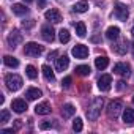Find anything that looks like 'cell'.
Wrapping results in <instances>:
<instances>
[{"mask_svg": "<svg viewBox=\"0 0 134 134\" xmlns=\"http://www.w3.org/2000/svg\"><path fill=\"white\" fill-rule=\"evenodd\" d=\"M103 104H104V101H103V98H99V96H96V98H93L92 99V103L88 104V107H87V118L90 120V121H95V120H98V117H99V114H101V109H103Z\"/></svg>", "mask_w": 134, "mask_h": 134, "instance_id": "6da1fadb", "label": "cell"}, {"mask_svg": "<svg viewBox=\"0 0 134 134\" xmlns=\"http://www.w3.org/2000/svg\"><path fill=\"white\" fill-rule=\"evenodd\" d=\"M5 84L11 92H18L22 87V77L18 74H7L5 77Z\"/></svg>", "mask_w": 134, "mask_h": 134, "instance_id": "7a4b0ae2", "label": "cell"}, {"mask_svg": "<svg viewBox=\"0 0 134 134\" xmlns=\"http://www.w3.org/2000/svg\"><path fill=\"white\" fill-rule=\"evenodd\" d=\"M123 109H125L123 101H121V99H115V101H112V103L109 104V107H107V115H109L110 118L117 120V118H118V115L121 114V110H123Z\"/></svg>", "mask_w": 134, "mask_h": 134, "instance_id": "3957f363", "label": "cell"}, {"mask_svg": "<svg viewBox=\"0 0 134 134\" xmlns=\"http://www.w3.org/2000/svg\"><path fill=\"white\" fill-rule=\"evenodd\" d=\"M43 51H44V47L41 44H38V43H33V41L27 43L24 46V54L29 55V57H38V55L43 54Z\"/></svg>", "mask_w": 134, "mask_h": 134, "instance_id": "277c9868", "label": "cell"}, {"mask_svg": "<svg viewBox=\"0 0 134 134\" xmlns=\"http://www.w3.org/2000/svg\"><path fill=\"white\" fill-rule=\"evenodd\" d=\"M115 18L118 21H126L128 16H129V11H128V7L123 5L121 2H115V11H114Z\"/></svg>", "mask_w": 134, "mask_h": 134, "instance_id": "5b68a950", "label": "cell"}, {"mask_svg": "<svg viewBox=\"0 0 134 134\" xmlns=\"http://www.w3.org/2000/svg\"><path fill=\"white\" fill-rule=\"evenodd\" d=\"M112 87V77L109 74H103L99 79H98V88L101 92H109Z\"/></svg>", "mask_w": 134, "mask_h": 134, "instance_id": "8992f818", "label": "cell"}, {"mask_svg": "<svg viewBox=\"0 0 134 134\" xmlns=\"http://www.w3.org/2000/svg\"><path fill=\"white\" fill-rule=\"evenodd\" d=\"M114 73L115 74H120L123 77H129V74H131V66L128 63H117L114 66Z\"/></svg>", "mask_w": 134, "mask_h": 134, "instance_id": "52a82bcc", "label": "cell"}, {"mask_svg": "<svg viewBox=\"0 0 134 134\" xmlns=\"http://www.w3.org/2000/svg\"><path fill=\"white\" fill-rule=\"evenodd\" d=\"M71 52L76 58H87L88 57V47L84 46V44H76Z\"/></svg>", "mask_w": 134, "mask_h": 134, "instance_id": "ba28073f", "label": "cell"}, {"mask_svg": "<svg viewBox=\"0 0 134 134\" xmlns=\"http://www.w3.org/2000/svg\"><path fill=\"white\" fill-rule=\"evenodd\" d=\"M41 36H43L44 41L52 43L54 38H55V32H54V29H52L51 25H43V27H41Z\"/></svg>", "mask_w": 134, "mask_h": 134, "instance_id": "9c48e42d", "label": "cell"}, {"mask_svg": "<svg viewBox=\"0 0 134 134\" xmlns=\"http://www.w3.org/2000/svg\"><path fill=\"white\" fill-rule=\"evenodd\" d=\"M128 44H129V41L125 38V40H121V41L115 43V44L112 46V51H114L115 54H118V55H125V54H126V51H128Z\"/></svg>", "mask_w": 134, "mask_h": 134, "instance_id": "30bf717a", "label": "cell"}, {"mask_svg": "<svg viewBox=\"0 0 134 134\" xmlns=\"http://www.w3.org/2000/svg\"><path fill=\"white\" fill-rule=\"evenodd\" d=\"M44 18H46L47 21H51V22H55V24L62 21V14H60V11H58V10H55V8L47 10V11L44 13Z\"/></svg>", "mask_w": 134, "mask_h": 134, "instance_id": "8fae6325", "label": "cell"}, {"mask_svg": "<svg viewBox=\"0 0 134 134\" xmlns=\"http://www.w3.org/2000/svg\"><path fill=\"white\" fill-rule=\"evenodd\" d=\"M19 43H22V33H19L18 30H13L8 35V44H10V47H16Z\"/></svg>", "mask_w": 134, "mask_h": 134, "instance_id": "7c38bea8", "label": "cell"}, {"mask_svg": "<svg viewBox=\"0 0 134 134\" xmlns=\"http://www.w3.org/2000/svg\"><path fill=\"white\" fill-rule=\"evenodd\" d=\"M68 65H70V58L66 57V55H60V57L55 60V70L63 73L66 68H68Z\"/></svg>", "mask_w": 134, "mask_h": 134, "instance_id": "4fadbf2b", "label": "cell"}, {"mask_svg": "<svg viewBox=\"0 0 134 134\" xmlns=\"http://www.w3.org/2000/svg\"><path fill=\"white\" fill-rule=\"evenodd\" d=\"M11 109H13L14 112H18V114H22V112L27 110V103H25L24 99L18 98V99H14V101L11 103Z\"/></svg>", "mask_w": 134, "mask_h": 134, "instance_id": "5bb4252c", "label": "cell"}, {"mask_svg": "<svg viewBox=\"0 0 134 134\" xmlns=\"http://www.w3.org/2000/svg\"><path fill=\"white\" fill-rule=\"evenodd\" d=\"M51 104L47 103V101H44V103H40V104H36V107H35V112L38 114V115H47V114H51Z\"/></svg>", "mask_w": 134, "mask_h": 134, "instance_id": "9a60e30c", "label": "cell"}, {"mask_svg": "<svg viewBox=\"0 0 134 134\" xmlns=\"http://www.w3.org/2000/svg\"><path fill=\"white\" fill-rule=\"evenodd\" d=\"M76 114V107L73 106V104H63V107H62V117L63 118H70V117H73Z\"/></svg>", "mask_w": 134, "mask_h": 134, "instance_id": "2e32d148", "label": "cell"}, {"mask_svg": "<svg viewBox=\"0 0 134 134\" xmlns=\"http://www.w3.org/2000/svg\"><path fill=\"white\" fill-rule=\"evenodd\" d=\"M106 36H107V40H110V41L118 40V36H120V29H118V27H109V29L106 30Z\"/></svg>", "mask_w": 134, "mask_h": 134, "instance_id": "e0dca14e", "label": "cell"}, {"mask_svg": "<svg viewBox=\"0 0 134 134\" xmlns=\"http://www.w3.org/2000/svg\"><path fill=\"white\" fill-rule=\"evenodd\" d=\"M107 65H109V58H107V57L99 55V57L95 58V66H96L98 70H104V68H107Z\"/></svg>", "mask_w": 134, "mask_h": 134, "instance_id": "ac0fdd59", "label": "cell"}, {"mask_svg": "<svg viewBox=\"0 0 134 134\" xmlns=\"http://www.w3.org/2000/svg\"><path fill=\"white\" fill-rule=\"evenodd\" d=\"M41 71H43V74H44L46 81H49V82H54V81H55V74H54V71H52V68H51V66H47V65H43Z\"/></svg>", "mask_w": 134, "mask_h": 134, "instance_id": "d6986e66", "label": "cell"}, {"mask_svg": "<svg viewBox=\"0 0 134 134\" xmlns=\"http://www.w3.org/2000/svg\"><path fill=\"white\" fill-rule=\"evenodd\" d=\"M3 63L7 66H10V68H18L19 66V60L16 57H13V55H5L3 57Z\"/></svg>", "mask_w": 134, "mask_h": 134, "instance_id": "ffe728a7", "label": "cell"}, {"mask_svg": "<svg viewBox=\"0 0 134 134\" xmlns=\"http://www.w3.org/2000/svg\"><path fill=\"white\" fill-rule=\"evenodd\" d=\"M87 10H88V2H87V0H81V2H77L73 7V11L74 13H85Z\"/></svg>", "mask_w": 134, "mask_h": 134, "instance_id": "44dd1931", "label": "cell"}, {"mask_svg": "<svg viewBox=\"0 0 134 134\" xmlns=\"http://www.w3.org/2000/svg\"><path fill=\"white\" fill-rule=\"evenodd\" d=\"M13 13L16 16H24V14L29 13V8L25 5H22V3H16V5H13Z\"/></svg>", "mask_w": 134, "mask_h": 134, "instance_id": "7402d4cb", "label": "cell"}, {"mask_svg": "<svg viewBox=\"0 0 134 134\" xmlns=\"http://www.w3.org/2000/svg\"><path fill=\"white\" fill-rule=\"evenodd\" d=\"M123 121L125 123H134V109H123Z\"/></svg>", "mask_w": 134, "mask_h": 134, "instance_id": "603a6c76", "label": "cell"}, {"mask_svg": "<svg viewBox=\"0 0 134 134\" xmlns=\"http://www.w3.org/2000/svg\"><path fill=\"white\" fill-rule=\"evenodd\" d=\"M25 96L29 98V99H38V98H41V90H38V88H29L27 90V93H25Z\"/></svg>", "mask_w": 134, "mask_h": 134, "instance_id": "cb8c5ba5", "label": "cell"}, {"mask_svg": "<svg viewBox=\"0 0 134 134\" xmlns=\"http://www.w3.org/2000/svg\"><path fill=\"white\" fill-rule=\"evenodd\" d=\"M74 27H76V33H77V36L84 38V36H85V33H87L85 24H84V22H76V24H74Z\"/></svg>", "mask_w": 134, "mask_h": 134, "instance_id": "d4e9b609", "label": "cell"}, {"mask_svg": "<svg viewBox=\"0 0 134 134\" xmlns=\"http://www.w3.org/2000/svg\"><path fill=\"white\" fill-rule=\"evenodd\" d=\"M70 32L66 30V29H62L60 32H58V40H60V43H68L70 41Z\"/></svg>", "mask_w": 134, "mask_h": 134, "instance_id": "484cf974", "label": "cell"}, {"mask_svg": "<svg viewBox=\"0 0 134 134\" xmlns=\"http://www.w3.org/2000/svg\"><path fill=\"white\" fill-rule=\"evenodd\" d=\"M76 74H79V76H88L90 74V66H87V65L77 66V68H76Z\"/></svg>", "mask_w": 134, "mask_h": 134, "instance_id": "4316f807", "label": "cell"}, {"mask_svg": "<svg viewBox=\"0 0 134 134\" xmlns=\"http://www.w3.org/2000/svg\"><path fill=\"white\" fill-rule=\"evenodd\" d=\"M25 73H27V76H29L30 79H36V77H38V71H36L35 66H32V65H29L27 68H25Z\"/></svg>", "mask_w": 134, "mask_h": 134, "instance_id": "83f0119b", "label": "cell"}, {"mask_svg": "<svg viewBox=\"0 0 134 134\" xmlns=\"http://www.w3.org/2000/svg\"><path fill=\"white\" fill-rule=\"evenodd\" d=\"M82 128H84L82 120H81V118H76V120L73 121V129H74L76 132H79V131H82Z\"/></svg>", "mask_w": 134, "mask_h": 134, "instance_id": "f1b7e54d", "label": "cell"}, {"mask_svg": "<svg viewBox=\"0 0 134 134\" xmlns=\"http://www.w3.org/2000/svg\"><path fill=\"white\" fill-rule=\"evenodd\" d=\"M10 120V112L7 109H3L2 112H0V123H7Z\"/></svg>", "mask_w": 134, "mask_h": 134, "instance_id": "f546056e", "label": "cell"}, {"mask_svg": "<svg viewBox=\"0 0 134 134\" xmlns=\"http://www.w3.org/2000/svg\"><path fill=\"white\" fill-rule=\"evenodd\" d=\"M71 82H73V79H71L70 76H66V77L62 81V87H63V88H68V87L71 85Z\"/></svg>", "mask_w": 134, "mask_h": 134, "instance_id": "4dcf8cb0", "label": "cell"}, {"mask_svg": "<svg viewBox=\"0 0 134 134\" xmlns=\"http://www.w3.org/2000/svg\"><path fill=\"white\" fill-rule=\"evenodd\" d=\"M40 128H41V129H49V128H52V123H51V121H43V123L40 125Z\"/></svg>", "mask_w": 134, "mask_h": 134, "instance_id": "1f68e13d", "label": "cell"}, {"mask_svg": "<svg viewBox=\"0 0 134 134\" xmlns=\"http://www.w3.org/2000/svg\"><path fill=\"white\" fill-rule=\"evenodd\" d=\"M125 87H126L125 81H118V82H117V90H123Z\"/></svg>", "mask_w": 134, "mask_h": 134, "instance_id": "d6a6232c", "label": "cell"}, {"mask_svg": "<svg viewBox=\"0 0 134 134\" xmlns=\"http://www.w3.org/2000/svg\"><path fill=\"white\" fill-rule=\"evenodd\" d=\"M33 24H35L33 21H29V22H25V21H24V22H22V27H25V29H30Z\"/></svg>", "mask_w": 134, "mask_h": 134, "instance_id": "836d02e7", "label": "cell"}, {"mask_svg": "<svg viewBox=\"0 0 134 134\" xmlns=\"http://www.w3.org/2000/svg\"><path fill=\"white\" fill-rule=\"evenodd\" d=\"M2 132H3V134H8V132H14V129H13V128H5V129H2Z\"/></svg>", "mask_w": 134, "mask_h": 134, "instance_id": "e575fe53", "label": "cell"}, {"mask_svg": "<svg viewBox=\"0 0 134 134\" xmlns=\"http://www.w3.org/2000/svg\"><path fill=\"white\" fill-rule=\"evenodd\" d=\"M46 2H47V0H38V5H40L41 8H44V7H46Z\"/></svg>", "mask_w": 134, "mask_h": 134, "instance_id": "d590c367", "label": "cell"}, {"mask_svg": "<svg viewBox=\"0 0 134 134\" xmlns=\"http://www.w3.org/2000/svg\"><path fill=\"white\" fill-rule=\"evenodd\" d=\"M131 51H132V57H134V43H132V46H131Z\"/></svg>", "mask_w": 134, "mask_h": 134, "instance_id": "8d00e7d4", "label": "cell"}, {"mask_svg": "<svg viewBox=\"0 0 134 134\" xmlns=\"http://www.w3.org/2000/svg\"><path fill=\"white\" fill-rule=\"evenodd\" d=\"M32 2V0H24V3H30Z\"/></svg>", "mask_w": 134, "mask_h": 134, "instance_id": "74e56055", "label": "cell"}, {"mask_svg": "<svg viewBox=\"0 0 134 134\" xmlns=\"http://www.w3.org/2000/svg\"><path fill=\"white\" fill-rule=\"evenodd\" d=\"M132 36H134V27H132Z\"/></svg>", "mask_w": 134, "mask_h": 134, "instance_id": "f35d334b", "label": "cell"}, {"mask_svg": "<svg viewBox=\"0 0 134 134\" xmlns=\"http://www.w3.org/2000/svg\"><path fill=\"white\" fill-rule=\"evenodd\" d=\"M132 104H134V96H132Z\"/></svg>", "mask_w": 134, "mask_h": 134, "instance_id": "ab89813d", "label": "cell"}]
</instances>
